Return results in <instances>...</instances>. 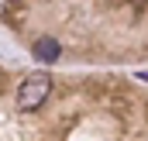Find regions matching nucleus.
<instances>
[{
	"label": "nucleus",
	"mask_w": 148,
	"mask_h": 141,
	"mask_svg": "<svg viewBox=\"0 0 148 141\" xmlns=\"http://www.w3.org/2000/svg\"><path fill=\"white\" fill-rule=\"evenodd\" d=\"M52 93V76L48 72H31L21 86H17V107L21 110H38Z\"/></svg>",
	"instance_id": "obj_1"
},
{
	"label": "nucleus",
	"mask_w": 148,
	"mask_h": 141,
	"mask_svg": "<svg viewBox=\"0 0 148 141\" xmlns=\"http://www.w3.org/2000/svg\"><path fill=\"white\" fill-rule=\"evenodd\" d=\"M59 55H62V45H59L52 35H45V38L35 41V59H38V62L52 66V62H59Z\"/></svg>",
	"instance_id": "obj_2"
},
{
	"label": "nucleus",
	"mask_w": 148,
	"mask_h": 141,
	"mask_svg": "<svg viewBox=\"0 0 148 141\" xmlns=\"http://www.w3.org/2000/svg\"><path fill=\"white\" fill-rule=\"evenodd\" d=\"M138 79H145V83H148V69H145V72H138Z\"/></svg>",
	"instance_id": "obj_3"
}]
</instances>
